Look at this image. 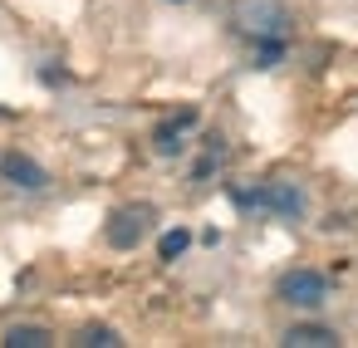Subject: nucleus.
<instances>
[{
    "mask_svg": "<svg viewBox=\"0 0 358 348\" xmlns=\"http://www.w3.org/2000/svg\"><path fill=\"white\" fill-rule=\"evenodd\" d=\"M79 343H84V348H118L123 338H118L113 328H103V324H94V328H84V333H79Z\"/></svg>",
    "mask_w": 358,
    "mask_h": 348,
    "instance_id": "obj_9",
    "label": "nucleus"
},
{
    "mask_svg": "<svg viewBox=\"0 0 358 348\" xmlns=\"http://www.w3.org/2000/svg\"><path fill=\"white\" fill-rule=\"evenodd\" d=\"M236 25L255 40H285L289 10H285V0H236Z\"/></svg>",
    "mask_w": 358,
    "mask_h": 348,
    "instance_id": "obj_1",
    "label": "nucleus"
},
{
    "mask_svg": "<svg viewBox=\"0 0 358 348\" xmlns=\"http://www.w3.org/2000/svg\"><path fill=\"white\" fill-rule=\"evenodd\" d=\"M280 343H285V348H334L338 333H334V328H319V324H299V328H289Z\"/></svg>",
    "mask_w": 358,
    "mask_h": 348,
    "instance_id": "obj_6",
    "label": "nucleus"
},
{
    "mask_svg": "<svg viewBox=\"0 0 358 348\" xmlns=\"http://www.w3.org/2000/svg\"><path fill=\"white\" fill-rule=\"evenodd\" d=\"M148 221H152V206H123V211H113L108 216V245L113 250H133L143 235H148Z\"/></svg>",
    "mask_w": 358,
    "mask_h": 348,
    "instance_id": "obj_4",
    "label": "nucleus"
},
{
    "mask_svg": "<svg viewBox=\"0 0 358 348\" xmlns=\"http://www.w3.org/2000/svg\"><path fill=\"white\" fill-rule=\"evenodd\" d=\"M187 245H192V235H187V231H167V235H162V260H177Z\"/></svg>",
    "mask_w": 358,
    "mask_h": 348,
    "instance_id": "obj_10",
    "label": "nucleus"
},
{
    "mask_svg": "<svg viewBox=\"0 0 358 348\" xmlns=\"http://www.w3.org/2000/svg\"><path fill=\"white\" fill-rule=\"evenodd\" d=\"M280 299L294 304V309H319V304L329 299V280H324L319 270H289V275L280 280Z\"/></svg>",
    "mask_w": 358,
    "mask_h": 348,
    "instance_id": "obj_2",
    "label": "nucleus"
},
{
    "mask_svg": "<svg viewBox=\"0 0 358 348\" xmlns=\"http://www.w3.org/2000/svg\"><path fill=\"white\" fill-rule=\"evenodd\" d=\"M187 128H192V113H182V118H177V123H167V128H157V143H152V147H157L162 157H177V152H182V133H187Z\"/></svg>",
    "mask_w": 358,
    "mask_h": 348,
    "instance_id": "obj_8",
    "label": "nucleus"
},
{
    "mask_svg": "<svg viewBox=\"0 0 358 348\" xmlns=\"http://www.w3.org/2000/svg\"><path fill=\"white\" fill-rule=\"evenodd\" d=\"M0 177L15 182V187H25V191L50 187V172H45L35 157H25V152H6V157H0Z\"/></svg>",
    "mask_w": 358,
    "mask_h": 348,
    "instance_id": "obj_5",
    "label": "nucleus"
},
{
    "mask_svg": "<svg viewBox=\"0 0 358 348\" xmlns=\"http://www.w3.org/2000/svg\"><path fill=\"white\" fill-rule=\"evenodd\" d=\"M236 201H241V206H265V211H280V216H289V221L304 211V191H299V187H289V182H270V187L245 191V196L236 191Z\"/></svg>",
    "mask_w": 358,
    "mask_h": 348,
    "instance_id": "obj_3",
    "label": "nucleus"
},
{
    "mask_svg": "<svg viewBox=\"0 0 358 348\" xmlns=\"http://www.w3.org/2000/svg\"><path fill=\"white\" fill-rule=\"evenodd\" d=\"M6 348H50V328H40V324H15V328H6V338H0Z\"/></svg>",
    "mask_w": 358,
    "mask_h": 348,
    "instance_id": "obj_7",
    "label": "nucleus"
}]
</instances>
